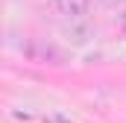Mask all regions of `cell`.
I'll use <instances>...</instances> for the list:
<instances>
[{
    "label": "cell",
    "instance_id": "obj_1",
    "mask_svg": "<svg viewBox=\"0 0 126 123\" xmlns=\"http://www.w3.org/2000/svg\"><path fill=\"white\" fill-rule=\"evenodd\" d=\"M53 9L64 21H85L88 9H91V0H53Z\"/></svg>",
    "mask_w": 126,
    "mask_h": 123
},
{
    "label": "cell",
    "instance_id": "obj_2",
    "mask_svg": "<svg viewBox=\"0 0 126 123\" xmlns=\"http://www.w3.org/2000/svg\"><path fill=\"white\" fill-rule=\"evenodd\" d=\"M44 123H70V120L62 117V114H50V117H44Z\"/></svg>",
    "mask_w": 126,
    "mask_h": 123
}]
</instances>
